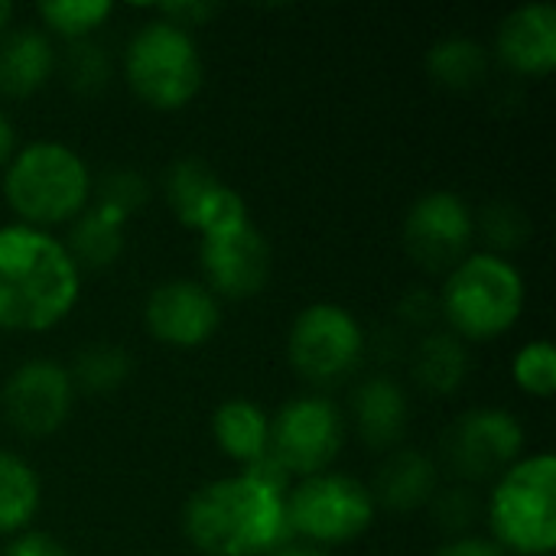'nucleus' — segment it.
<instances>
[{"label":"nucleus","mask_w":556,"mask_h":556,"mask_svg":"<svg viewBox=\"0 0 556 556\" xmlns=\"http://www.w3.org/2000/svg\"><path fill=\"white\" fill-rule=\"evenodd\" d=\"M78 303L68 248L29 225L0 228V329L46 332Z\"/></svg>","instance_id":"obj_1"},{"label":"nucleus","mask_w":556,"mask_h":556,"mask_svg":"<svg viewBox=\"0 0 556 556\" xmlns=\"http://www.w3.org/2000/svg\"><path fill=\"white\" fill-rule=\"evenodd\" d=\"M182 531L205 556H264L290 534L283 498L248 476L202 485L182 508Z\"/></svg>","instance_id":"obj_2"},{"label":"nucleus","mask_w":556,"mask_h":556,"mask_svg":"<svg viewBox=\"0 0 556 556\" xmlns=\"http://www.w3.org/2000/svg\"><path fill=\"white\" fill-rule=\"evenodd\" d=\"M88 189L91 179L81 156L52 140L20 150L3 179V195L10 208L29 228L75 218L88 202Z\"/></svg>","instance_id":"obj_3"},{"label":"nucleus","mask_w":556,"mask_h":556,"mask_svg":"<svg viewBox=\"0 0 556 556\" xmlns=\"http://www.w3.org/2000/svg\"><path fill=\"white\" fill-rule=\"evenodd\" d=\"M489 518L498 544L515 554L551 556L556 547V459H518L492 492Z\"/></svg>","instance_id":"obj_4"},{"label":"nucleus","mask_w":556,"mask_h":556,"mask_svg":"<svg viewBox=\"0 0 556 556\" xmlns=\"http://www.w3.org/2000/svg\"><path fill=\"white\" fill-rule=\"evenodd\" d=\"M124 72L134 94L160 111L186 108L199 94L205 75L192 33L166 20H153L134 33Z\"/></svg>","instance_id":"obj_5"},{"label":"nucleus","mask_w":556,"mask_h":556,"mask_svg":"<svg viewBox=\"0 0 556 556\" xmlns=\"http://www.w3.org/2000/svg\"><path fill=\"white\" fill-rule=\"evenodd\" d=\"M525 306L521 274L498 254H472L453 267L443 290V313L466 339H495L508 332Z\"/></svg>","instance_id":"obj_6"},{"label":"nucleus","mask_w":556,"mask_h":556,"mask_svg":"<svg viewBox=\"0 0 556 556\" xmlns=\"http://www.w3.org/2000/svg\"><path fill=\"white\" fill-rule=\"evenodd\" d=\"M283 515L287 531H296L313 544H342L371 528L375 498L358 479L319 472L283 495Z\"/></svg>","instance_id":"obj_7"},{"label":"nucleus","mask_w":556,"mask_h":556,"mask_svg":"<svg viewBox=\"0 0 556 556\" xmlns=\"http://www.w3.org/2000/svg\"><path fill=\"white\" fill-rule=\"evenodd\" d=\"M287 352L293 371L309 384H339L358 368L365 355V332L349 309L336 303H313L293 319Z\"/></svg>","instance_id":"obj_8"},{"label":"nucleus","mask_w":556,"mask_h":556,"mask_svg":"<svg viewBox=\"0 0 556 556\" xmlns=\"http://www.w3.org/2000/svg\"><path fill=\"white\" fill-rule=\"evenodd\" d=\"M345 437L342 414L326 397H296L280 407L270 424V446L267 453L290 472V476H319L339 456Z\"/></svg>","instance_id":"obj_9"},{"label":"nucleus","mask_w":556,"mask_h":556,"mask_svg":"<svg viewBox=\"0 0 556 556\" xmlns=\"http://www.w3.org/2000/svg\"><path fill=\"white\" fill-rule=\"evenodd\" d=\"M521 446H525L521 424L508 410H492V407L463 414L443 440L446 463L453 466V472L472 482L508 472L518 463Z\"/></svg>","instance_id":"obj_10"},{"label":"nucleus","mask_w":556,"mask_h":556,"mask_svg":"<svg viewBox=\"0 0 556 556\" xmlns=\"http://www.w3.org/2000/svg\"><path fill=\"white\" fill-rule=\"evenodd\" d=\"M202 270L208 290L244 300L264 290L270 277V244L261 228L244 215L231 225L212 228L202 235Z\"/></svg>","instance_id":"obj_11"},{"label":"nucleus","mask_w":556,"mask_h":556,"mask_svg":"<svg viewBox=\"0 0 556 556\" xmlns=\"http://www.w3.org/2000/svg\"><path fill=\"white\" fill-rule=\"evenodd\" d=\"M472 235L476 218L453 192H430L417 199L404 222V248L427 270H453L463 264Z\"/></svg>","instance_id":"obj_12"},{"label":"nucleus","mask_w":556,"mask_h":556,"mask_svg":"<svg viewBox=\"0 0 556 556\" xmlns=\"http://www.w3.org/2000/svg\"><path fill=\"white\" fill-rule=\"evenodd\" d=\"M75 384L55 362H26L3 384V417L23 437L55 433L72 410Z\"/></svg>","instance_id":"obj_13"},{"label":"nucleus","mask_w":556,"mask_h":556,"mask_svg":"<svg viewBox=\"0 0 556 556\" xmlns=\"http://www.w3.org/2000/svg\"><path fill=\"white\" fill-rule=\"evenodd\" d=\"M143 316H147V329L153 332V339L176 345V349L205 345L222 323L215 293L195 280L160 283L150 293Z\"/></svg>","instance_id":"obj_14"},{"label":"nucleus","mask_w":556,"mask_h":556,"mask_svg":"<svg viewBox=\"0 0 556 556\" xmlns=\"http://www.w3.org/2000/svg\"><path fill=\"white\" fill-rule=\"evenodd\" d=\"M166 199H169L176 218L186 228H195L199 235L222 228V225H231V222L248 215L244 199L235 189H228L195 156L173 163V169L166 176Z\"/></svg>","instance_id":"obj_15"},{"label":"nucleus","mask_w":556,"mask_h":556,"mask_svg":"<svg viewBox=\"0 0 556 556\" xmlns=\"http://www.w3.org/2000/svg\"><path fill=\"white\" fill-rule=\"evenodd\" d=\"M498 55L521 75H551L556 65V7L528 3L505 16Z\"/></svg>","instance_id":"obj_16"},{"label":"nucleus","mask_w":556,"mask_h":556,"mask_svg":"<svg viewBox=\"0 0 556 556\" xmlns=\"http://www.w3.org/2000/svg\"><path fill=\"white\" fill-rule=\"evenodd\" d=\"M55 55L42 33L13 29L0 36V94L26 98L39 91L52 75Z\"/></svg>","instance_id":"obj_17"},{"label":"nucleus","mask_w":556,"mask_h":556,"mask_svg":"<svg viewBox=\"0 0 556 556\" xmlns=\"http://www.w3.org/2000/svg\"><path fill=\"white\" fill-rule=\"evenodd\" d=\"M407 394L391 378H371L355 394V427L375 450L401 443L407 430Z\"/></svg>","instance_id":"obj_18"},{"label":"nucleus","mask_w":556,"mask_h":556,"mask_svg":"<svg viewBox=\"0 0 556 556\" xmlns=\"http://www.w3.org/2000/svg\"><path fill=\"white\" fill-rule=\"evenodd\" d=\"M375 502L388 505L391 511H414L420 505H427L437 492V469L433 463L417 453V450H401L394 453L378 479L375 489H368Z\"/></svg>","instance_id":"obj_19"},{"label":"nucleus","mask_w":556,"mask_h":556,"mask_svg":"<svg viewBox=\"0 0 556 556\" xmlns=\"http://www.w3.org/2000/svg\"><path fill=\"white\" fill-rule=\"evenodd\" d=\"M212 433L218 450L241 466L257 463L270 446V420L251 401H225L212 417Z\"/></svg>","instance_id":"obj_20"},{"label":"nucleus","mask_w":556,"mask_h":556,"mask_svg":"<svg viewBox=\"0 0 556 556\" xmlns=\"http://www.w3.org/2000/svg\"><path fill=\"white\" fill-rule=\"evenodd\" d=\"M124 222L121 215H114L111 208H88L78 225L72 228V251L68 257L78 264H88V267H108L117 261L121 254V244H124Z\"/></svg>","instance_id":"obj_21"},{"label":"nucleus","mask_w":556,"mask_h":556,"mask_svg":"<svg viewBox=\"0 0 556 556\" xmlns=\"http://www.w3.org/2000/svg\"><path fill=\"white\" fill-rule=\"evenodd\" d=\"M39 508V479L16 456L0 450V534L23 531Z\"/></svg>","instance_id":"obj_22"},{"label":"nucleus","mask_w":556,"mask_h":556,"mask_svg":"<svg viewBox=\"0 0 556 556\" xmlns=\"http://www.w3.org/2000/svg\"><path fill=\"white\" fill-rule=\"evenodd\" d=\"M469 371V358L459 339L453 336H430L420 342L417 358H414V375L417 381L433 391V394H453Z\"/></svg>","instance_id":"obj_23"},{"label":"nucleus","mask_w":556,"mask_h":556,"mask_svg":"<svg viewBox=\"0 0 556 556\" xmlns=\"http://www.w3.org/2000/svg\"><path fill=\"white\" fill-rule=\"evenodd\" d=\"M430 75L446 85V88H472L485 78V49L476 46L472 39H443L430 49L427 55Z\"/></svg>","instance_id":"obj_24"},{"label":"nucleus","mask_w":556,"mask_h":556,"mask_svg":"<svg viewBox=\"0 0 556 556\" xmlns=\"http://www.w3.org/2000/svg\"><path fill=\"white\" fill-rule=\"evenodd\" d=\"M130 371V358L117 345H91L75 358V381L91 394H111L124 384ZM72 381V384H75Z\"/></svg>","instance_id":"obj_25"},{"label":"nucleus","mask_w":556,"mask_h":556,"mask_svg":"<svg viewBox=\"0 0 556 556\" xmlns=\"http://www.w3.org/2000/svg\"><path fill=\"white\" fill-rule=\"evenodd\" d=\"M39 16L55 33L68 39H81L111 16V3L108 0H49L39 7Z\"/></svg>","instance_id":"obj_26"},{"label":"nucleus","mask_w":556,"mask_h":556,"mask_svg":"<svg viewBox=\"0 0 556 556\" xmlns=\"http://www.w3.org/2000/svg\"><path fill=\"white\" fill-rule=\"evenodd\" d=\"M515 381L531 397H554L556 391V352L551 342H531L515 355Z\"/></svg>","instance_id":"obj_27"},{"label":"nucleus","mask_w":556,"mask_h":556,"mask_svg":"<svg viewBox=\"0 0 556 556\" xmlns=\"http://www.w3.org/2000/svg\"><path fill=\"white\" fill-rule=\"evenodd\" d=\"M143 179L137 176V173H127V169H121V173H111L104 182H101V199H98V205L101 208H111L114 215H121V218H127L140 202H143Z\"/></svg>","instance_id":"obj_28"},{"label":"nucleus","mask_w":556,"mask_h":556,"mask_svg":"<svg viewBox=\"0 0 556 556\" xmlns=\"http://www.w3.org/2000/svg\"><path fill=\"white\" fill-rule=\"evenodd\" d=\"M108 75V59L98 46H88V42H78L68 55V78L75 88L81 91H94Z\"/></svg>","instance_id":"obj_29"},{"label":"nucleus","mask_w":556,"mask_h":556,"mask_svg":"<svg viewBox=\"0 0 556 556\" xmlns=\"http://www.w3.org/2000/svg\"><path fill=\"white\" fill-rule=\"evenodd\" d=\"M485 231H489V241L498 244V248H515L525 241L528 235V222L525 215L515 208V205H495L489 215H485Z\"/></svg>","instance_id":"obj_30"},{"label":"nucleus","mask_w":556,"mask_h":556,"mask_svg":"<svg viewBox=\"0 0 556 556\" xmlns=\"http://www.w3.org/2000/svg\"><path fill=\"white\" fill-rule=\"evenodd\" d=\"M472 498H469V492H463V489H456V492H446L443 498H440V505H437V518H440V525L443 528H466L469 525V518H472Z\"/></svg>","instance_id":"obj_31"},{"label":"nucleus","mask_w":556,"mask_h":556,"mask_svg":"<svg viewBox=\"0 0 556 556\" xmlns=\"http://www.w3.org/2000/svg\"><path fill=\"white\" fill-rule=\"evenodd\" d=\"M3 556H68V551H65L55 538L39 534V531H29V534L16 538V541L7 547V554Z\"/></svg>","instance_id":"obj_32"},{"label":"nucleus","mask_w":556,"mask_h":556,"mask_svg":"<svg viewBox=\"0 0 556 556\" xmlns=\"http://www.w3.org/2000/svg\"><path fill=\"white\" fill-rule=\"evenodd\" d=\"M160 13H163L166 23L186 29V26H199L202 20H208L215 13V7L212 3H202V0H192V3H163Z\"/></svg>","instance_id":"obj_33"},{"label":"nucleus","mask_w":556,"mask_h":556,"mask_svg":"<svg viewBox=\"0 0 556 556\" xmlns=\"http://www.w3.org/2000/svg\"><path fill=\"white\" fill-rule=\"evenodd\" d=\"M437 556H505V551L492 541H479V538H463L446 544Z\"/></svg>","instance_id":"obj_34"},{"label":"nucleus","mask_w":556,"mask_h":556,"mask_svg":"<svg viewBox=\"0 0 556 556\" xmlns=\"http://www.w3.org/2000/svg\"><path fill=\"white\" fill-rule=\"evenodd\" d=\"M270 556H326L319 547H313V544H280V547H274Z\"/></svg>","instance_id":"obj_35"},{"label":"nucleus","mask_w":556,"mask_h":556,"mask_svg":"<svg viewBox=\"0 0 556 556\" xmlns=\"http://www.w3.org/2000/svg\"><path fill=\"white\" fill-rule=\"evenodd\" d=\"M10 150H13V124L0 114V166L10 160Z\"/></svg>","instance_id":"obj_36"},{"label":"nucleus","mask_w":556,"mask_h":556,"mask_svg":"<svg viewBox=\"0 0 556 556\" xmlns=\"http://www.w3.org/2000/svg\"><path fill=\"white\" fill-rule=\"evenodd\" d=\"M10 16H13V7H10L7 0H0V36H3V29H7V23H10Z\"/></svg>","instance_id":"obj_37"}]
</instances>
